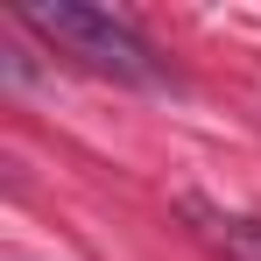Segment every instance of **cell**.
<instances>
[{
    "label": "cell",
    "instance_id": "cell-1",
    "mask_svg": "<svg viewBox=\"0 0 261 261\" xmlns=\"http://www.w3.org/2000/svg\"><path fill=\"white\" fill-rule=\"evenodd\" d=\"M21 21L49 36L64 57H78L85 71H106V78H127V85H155V64H148V43L134 36L127 21H113L106 7H85V0H29Z\"/></svg>",
    "mask_w": 261,
    "mask_h": 261
},
{
    "label": "cell",
    "instance_id": "cell-2",
    "mask_svg": "<svg viewBox=\"0 0 261 261\" xmlns=\"http://www.w3.org/2000/svg\"><path fill=\"white\" fill-rule=\"evenodd\" d=\"M198 233L212 240L226 261H261V219L254 212H212V205H191Z\"/></svg>",
    "mask_w": 261,
    "mask_h": 261
}]
</instances>
